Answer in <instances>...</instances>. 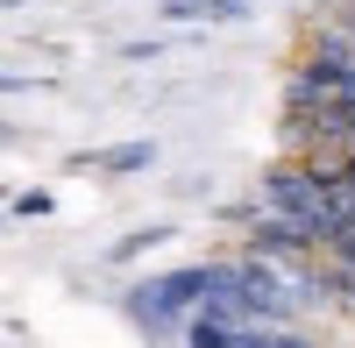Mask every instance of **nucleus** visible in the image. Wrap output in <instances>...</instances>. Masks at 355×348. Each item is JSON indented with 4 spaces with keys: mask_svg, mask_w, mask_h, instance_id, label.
<instances>
[{
    "mask_svg": "<svg viewBox=\"0 0 355 348\" xmlns=\"http://www.w3.org/2000/svg\"><path fill=\"white\" fill-rule=\"evenodd\" d=\"M8 8H21V0H0V15H8Z\"/></svg>",
    "mask_w": 355,
    "mask_h": 348,
    "instance_id": "nucleus-6",
    "label": "nucleus"
},
{
    "mask_svg": "<svg viewBox=\"0 0 355 348\" xmlns=\"http://www.w3.org/2000/svg\"><path fill=\"white\" fill-rule=\"evenodd\" d=\"M306 348H313V341H306Z\"/></svg>",
    "mask_w": 355,
    "mask_h": 348,
    "instance_id": "nucleus-7",
    "label": "nucleus"
},
{
    "mask_svg": "<svg viewBox=\"0 0 355 348\" xmlns=\"http://www.w3.org/2000/svg\"><path fill=\"white\" fill-rule=\"evenodd\" d=\"M206 284H214V263H185V270H157L128 284V320L150 334V341H185V320L199 313Z\"/></svg>",
    "mask_w": 355,
    "mask_h": 348,
    "instance_id": "nucleus-1",
    "label": "nucleus"
},
{
    "mask_svg": "<svg viewBox=\"0 0 355 348\" xmlns=\"http://www.w3.org/2000/svg\"><path fill=\"white\" fill-rule=\"evenodd\" d=\"M185 348H277V327H227V320L192 313L185 320Z\"/></svg>",
    "mask_w": 355,
    "mask_h": 348,
    "instance_id": "nucleus-2",
    "label": "nucleus"
},
{
    "mask_svg": "<svg viewBox=\"0 0 355 348\" xmlns=\"http://www.w3.org/2000/svg\"><path fill=\"white\" fill-rule=\"evenodd\" d=\"M164 15L171 21H242L249 8L242 0H164Z\"/></svg>",
    "mask_w": 355,
    "mask_h": 348,
    "instance_id": "nucleus-4",
    "label": "nucleus"
},
{
    "mask_svg": "<svg viewBox=\"0 0 355 348\" xmlns=\"http://www.w3.org/2000/svg\"><path fill=\"white\" fill-rule=\"evenodd\" d=\"M164 235H171V227H135V235H128L121 249H114V263H128V256H142V249H157Z\"/></svg>",
    "mask_w": 355,
    "mask_h": 348,
    "instance_id": "nucleus-5",
    "label": "nucleus"
},
{
    "mask_svg": "<svg viewBox=\"0 0 355 348\" xmlns=\"http://www.w3.org/2000/svg\"><path fill=\"white\" fill-rule=\"evenodd\" d=\"M78 164L107 171V178H128V171H150V164H157V142H114V150H100V157H78Z\"/></svg>",
    "mask_w": 355,
    "mask_h": 348,
    "instance_id": "nucleus-3",
    "label": "nucleus"
}]
</instances>
